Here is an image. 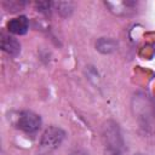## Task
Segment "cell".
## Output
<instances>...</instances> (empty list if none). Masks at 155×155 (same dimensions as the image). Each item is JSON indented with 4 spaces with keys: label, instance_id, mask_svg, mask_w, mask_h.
Here are the masks:
<instances>
[{
    "label": "cell",
    "instance_id": "obj_1",
    "mask_svg": "<svg viewBox=\"0 0 155 155\" xmlns=\"http://www.w3.org/2000/svg\"><path fill=\"white\" fill-rule=\"evenodd\" d=\"M103 143L105 155H124L125 143L119 125L109 120L103 126Z\"/></svg>",
    "mask_w": 155,
    "mask_h": 155
},
{
    "label": "cell",
    "instance_id": "obj_2",
    "mask_svg": "<svg viewBox=\"0 0 155 155\" xmlns=\"http://www.w3.org/2000/svg\"><path fill=\"white\" fill-rule=\"evenodd\" d=\"M65 137V132L56 126H51L48 127L44 133L42 137L40 139V149L44 154L51 153L52 150H54L56 148H58L63 139Z\"/></svg>",
    "mask_w": 155,
    "mask_h": 155
},
{
    "label": "cell",
    "instance_id": "obj_3",
    "mask_svg": "<svg viewBox=\"0 0 155 155\" xmlns=\"http://www.w3.org/2000/svg\"><path fill=\"white\" fill-rule=\"evenodd\" d=\"M16 126L28 133L38 131L41 126V117L33 111H22L16 121Z\"/></svg>",
    "mask_w": 155,
    "mask_h": 155
},
{
    "label": "cell",
    "instance_id": "obj_5",
    "mask_svg": "<svg viewBox=\"0 0 155 155\" xmlns=\"http://www.w3.org/2000/svg\"><path fill=\"white\" fill-rule=\"evenodd\" d=\"M29 28V22L25 16H19L16 17L11 21H8L7 23V29L10 33L16 34V35H23L28 31Z\"/></svg>",
    "mask_w": 155,
    "mask_h": 155
},
{
    "label": "cell",
    "instance_id": "obj_7",
    "mask_svg": "<svg viewBox=\"0 0 155 155\" xmlns=\"http://www.w3.org/2000/svg\"><path fill=\"white\" fill-rule=\"evenodd\" d=\"M57 7H58L57 11L62 16H64V17L69 16L71 13V11H73V4L71 2H58L57 4Z\"/></svg>",
    "mask_w": 155,
    "mask_h": 155
},
{
    "label": "cell",
    "instance_id": "obj_4",
    "mask_svg": "<svg viewBox=\"0 0 155 155\" xmlns=\"http://www.w3.org/2000/svg\"><path fill=\"white\" fill-rule=\"evenodd\" d=\"M1 48L7 54L15 57L21 52V44L13 36L2 33L1 34Z\"/></svg>",
    "mask_w": 155,
    "mask_h": 155
},
{
    "label": "cell",
    "instance_id": "obj_9",
    "mask_svg": "<svg viewBox=\"0 0 155 155\" xmlns=\"http://www.w3.org/2000/svg\"><path fill=\"white\" fill-rule=\"evenodd\" d=\"M70 155H87L85 151H81V150H75L74 153H71Z\"/></svg>",
    "mask_w": 155,
    "mask_h": 155
},
{
    "label": "cell",
    "instance_id": "obj_6",
    "mask_svg": "<svg viewBox=\"0 0 155 155\" xmlns=\"http://www.w3.org/2000/svg\"><path fill=\"white\" fill-rule=\"evenodd\" d=\"M96 48L104 54L111 53L114 51L117 50V42L113 39H107V38H102L96 42Z\"/></svg>",
    "mask_w": 155,
    "mask_h": 155
},
{
    "label": "cell",
    "instance_id": "obj_8",
    "mask_svg": "<svg viewBox=\"0 0 155 155\" xmlns=\"http://www.w3.org/2000/svg\"><path fill=\"white\" fill-rule=\"evenodd\" d=\"M36 7L39 8L38 11H40V12H42V13H45V15H50V8H51V2H38L36 4Z\"/></svg>",
    "mask_w": 155,
    "mask_h": 155
},
{
    "label": "cell",
    "instance_id": "obj_10",
    "mask_svg": "<svg viewBox=\"0 0 155 155\" xmlns=\"http://www.w3.org/2000/svg\"><path fill=\"white\" fill-rule=\"evenodd\" d=\"M137 155H142V154H137Z\"/></svg>",
    "mask_w": 155,
    "mask_h": 155
}]
</instances>
